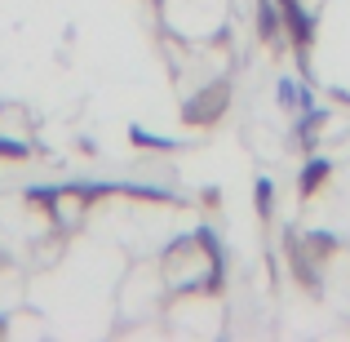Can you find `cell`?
I'll return each mask as SVG.
<instances>
[{"label":"cell","mask_w":350,"mask_h":342,"mask_svg":"<svg viewBox=\"0 0 350 342\" xmlns=\"http://www.w3.org/2000/svg\"><path fill=\"white\" fill-rule=\"evenodd\" d=\"M257 32H262V40L271 45H280V36H284V9H275V0H257Z\"/></svg>","instance_id":"cell-4"},{"label":"cell","mask_w":350,"mask_h":342,"mask_svg":"<svg viewBox=\"0 0 350 342\" xmlns=\"http://www.w3.org/2000/svg\"><path fill=\"white\" fill-rule=\"evenodd\" d=\"M328 173H333V160H324V156H315V151H310V160L301 164V178H297L301 200H310V196H315V191L328 182Z\"/></svg>","instance_id":"cell-3"},{"label":"cell","mask_w":350,"mask_h":342,"mask_svg":"<svg viewBox=\"0 0 350 342\" xmlns=\"http://www.w3.org/2000/svg\"><path fill=\"white\" fill-rule=\"evenodd\" d=\"M280 107H293V112H310L315 107V94H310L306 85H297V80H280Z\"/></svg>","instance_id":"cell-6"},{"label":"cell","mask_w":350,"mask_h":342,"mask_svg":"<svg viewBox=\"0 0 350 342\" xmlns=\"http://www.w3.org/2000/svg\"><path fill=\"white\" fill-rule=\"evenodd\" d=\"M164 276L178 293H217L226 276V249L217 231L200 227L164 249Z\"/></svg>","instance_id":"cell-1"},{"label":"cell","mask_w":350,"mask_h":342,"mask_svg":"<svg viewBox=\"0 0 350 342\" xmlns=\"http://www.w3.org/2000/svg\"><path fill=\"white\" fill-rule=\"evenodd\" d=\"M226 103H231V85H226V80H213V85L196 89V94L182 103V120H187L191 129H208V125L222 120Z\"/></svg>","instance_id":"cell-2"},{"label":"cell","mask_w":350,"mask_h":342,"mask_svg":"<svg viewBox=\"0 0 350 342\" xmlns=\"http://www.w3.org/2000/svg\"><path fill=\"white\" fill-rule=\"evenodd\" d=\"M129 143L133 147H142V151H178V138H169V134H151V129H142V125H133L129 129Z\"/></svg>","instance_id":"cell-5"},{"label":"cell","mask_w":350,"mask_h":342,"mask_svg":"<svg viewBox=\"0 0 350 342\" xmlns=\"http://www.w3.org/2000/svg\"><path fill=\"white\" fill-rule=\"evenodd\" d=\"M9 334V316H5V311H0V338H5Z\"/></svg>","instance_id":"cell-10"},{"label":"cell","mask_w":350,"mask_h":342,"mask_svg":"<svg viewBox=\"0 0 350 342\" xmlns=\"http://www.w3.org/2000/svg\"><path fill=\"white\" fill-rule=\"evenodd\" d=\"M324 120H328V112H315V107H310V112H301L297 143L306 147V151H315V138H319V125H324Z\"/></svg>","instance_id":"cell-7"},{"label":"cell","mask_w":350,"mask_h":342,"mask_svg":"<svg viewBox=\"0 0 350 342\" xmlns=\"http://www.w3.org/2000/svg\"><path fill=\"white\" fill-rule=\"evenodd\" d=\"M253 205H257V218H262V223H271V214H275V182L271 178H257Z\"/></svg>","instance_id":"cell-8"},{"label":"cell","mask_w":350,"mask_h":342,"mask_svg":"<svg viewBox=\"0 0 350 342\" xmlns=\"http://www.w3.org/2000/svg\"><path fill=\"white\" fill-rule=\"evenodd\" d=\"M0 160H31V143L14 134H0Z\"/></svg>","instance_id":"cell-9"}]
</instances>
